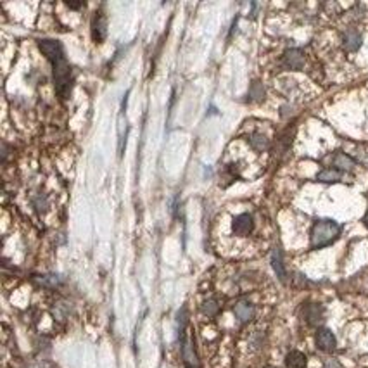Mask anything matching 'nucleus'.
Listing matches in <instances>:
<instances>
[{"instance_id": "obj_19", "label": "nucleus", "mask_w": 368, "mask_h": 368, "mask_svg": "<svg viewBox=\"0 0 368 368\" xmlns=\"http://www.w3.org/2000/svg\"><path fill=\"white\" fill-rule=\"evenodd\" d=\"M324 368H343V365H341V363L337 362V360L330 358V360H325Z\"/></svg>"}, {"instance_id": "obj_21", "label": "nucleus", "mask_w": 368, "mask_h": 368, "mask_svg": "<svg viewBox=\"0 0 368 368\" xmlns=\"http://www.w3.org/2000/svg\"><path fill=\"white\" fill-rule=\"evenodd\" d=\"M365 225H367V227H368V213H367V215H365Z\"/></svg>"}, {"instance_id": "obj_11", "label": "nucleus", "mask_w": 368, "mask_h": 368, "mask_svg": "<svg viewBox=\"0 0 368 368\" xmlns=\"http://www.w3.org/2000/svg\"><path fill=\"white\" fill-rule=\"evenodd\" d=\"M343 45L349 52L358 50L360 45H362V35H360V31H356V29H348L343 35Z\"/></svg>"}, {"instance_id": "obj_3", "label": "nucleus", "mask_w": 368, "mask_h": 368, "mask_svg": "<svg viewBox=\"0 0 368 368\" xmlns=\"http://www.w3.org/2000/svg\"><path fill=\"white\" fill-rule=\"evenodd\" d=\"M38 48L42 50V54L48 59V62L55 61V59L64 55V47L59 40L52 38H40L38 40Z\"/></svg>"}, {"instance_id": "obj_13", "label": "nucleus", "mask_w": 368, "mask_h": 368, "mask_svg": "<svg viewBox=\"0 0 368 368\" xmlns=\"http://www.w3.org/2000/svg\"><path fill=\"white\" fill-rule=\"evenodd\" d=\"M332 163H334V166H336V170H339V171H351L353 168L356 166L355 159H351V157L344 152H337L336 156H334Z\"/></svg>"}, {"instance_id": "obj_4", "label": "nucleus", "mask_w": 368, "mask_h": 368, "mask_svg": "<svg viewBox=\"0 0 368 368\" xmlns=\"http://www.w3.org/2000/svg\"><path fill=\"white\" fill-rule=\"evenodd\" d=\"M282 67L289 71H299L304 67V54L299 48H289L282 55Z\"/></svg>"}, {"instance_id": "obj_15", "label": "nucleus", "mask_w": 368, "mask_h": 368, "mask_svg": "<svg viewBox=\"0 0 368 368\" xmlns=\"http://www.w3.org/2000/svg\"><path fill=\"white\" fill-rule=\"evenodd\" d=\"M249 144H251V147H253L254 151L263 152V151H266V149H268L270 140L263 133H253L249 137Z\"/></svg>"}, {"instance_id": "obj_22", "label": "nucleus", "mask_w": 368, "mask_h": 368, "mask_svg": "<svg viewBox=\"0 0 368 368\" xmlns=\"http://www.w3.org/2000/svg\"><path fill=\"white\" fill-rule=\"evenodd\" d=\"M268 368H273V367H268Z\"/></svg>"}, {"instance_id": "obj_18", "label": "nucleus", "mask_w": 368, "mask_h": 368, "mask_svg": "<svg viewBox=\"0 0 368 368\" xmlns=\"http://www.w3.org/2000/svg\"><path fill=\"white\" fill-rule=\"evenodd\" d=\"M38 284L43 285V287H59L61 285L62 279L59 275H55V273H50V275H42L38 277Z\"/></svg>"}, {"instance_id": "obj_8", "label": "nucleus", "mask_w": 368, "mask_h": 368, "mask_svg": "<svg viewBox=\"0 0 368 368\" xmlns=\"http://www.w3.org/2000/svg\"><path fill=\"white\" fill-rule=\"evenodd\" d=\"M270 263H272V268H273V272H275V275L279 277V280L282 284H285V282H287V270H285L284 256H282V251L279 247H275V249L272 251Z\"/></svg>"}, {"instance_id": "obj_14", "label": "nucleus", "mask_w": 368, "mask_h": 368, "mask_svg": "<svg viewBox=\"0 0 368 368\" xmlns=\"http://www.w3.org/2000/svg\"><path fill=\"white\" fill-rule=\"evenodd\" d=\"M343 178V171L336 170V168H325L320 173L317 175L318 182H325V183H332V182H339Z\"/></svg>"}, {"instance_id": "obj_9", "label": "nucleus", "mask_w": 368, "mask_h": 368, "mask_svg": "<svg viewBox=\"0 0 368 368\" xmlns=\"http://www.w3.org/2000/svg\"><path fill=\"white\" fill-rule=\"evenodd\" d=\"M107 36V22L102 14L93 17L92 21V38L95 43H102Z\"/></svg>"}, {"instance_id": "obj_1", "label": "nucleus", "mask_w": 368, "mask_h": 368, "mask_svg": "<svg viewBox=\"0 0 368 368\" xmlns=\"http://www.w3.org/2000/svg\"><path fill=\"white\" fill-rule=\"evenodd\" d=\"M341 235V225L334 220H318L311 228L310 242L313 249H322L336 242Z\"/></svg>"}, {"instance_id": "obj_6", "label": "nucleus", "mask_w": 368, "mask_h": 368, "mask_svg": "<svg viewBox=\"0 0 368 368\" xmlns=\"http://www.w3.org/2000/svg\"><path fill=\"white\" fill-rule=\"evenodd\" d=\"M232 230H234L235 235H240V237H246L251 232L254 230V220L249 213H242V215L234 218V223H232Z\"/></svg>"}, {"instance_id": "obj_10", "label": "nucleus", "mask_w": 368, "mask_h": 368, "mask_svg": "<svg viewBox=\"0 0 368 368\" xmlns=\"http://www.w3.org/2000/svg\"><path fill=\"white\" fill-rule=\"evenodd\" d=\"M234 313L240 324H247V322H251L254 318V306L247 301H240L235 304Z\"/></svg>"}, {"instance_id": "obj_12", "label": "nucleus", "mask_w": 368, "mask_h": 368, "mask_svg": "<svg viewBox=\"0 0 368 368\" xmlns=\"http://www.w3.org/2000/svg\"><path fill=\"white\" fill-rule=\"evenodd\" d=\"M308 358L301 351H291L285 356V367L287 368H306Z\"/></svg>"}, {"instance_id": "obj_17", "label": "nucleus", "mask_w": 368, "mask_h": 368, "mask_svg": "<svg viewBox=\"0 0 368 368\" xmlns=\"http://www.w3.org/2000/svg\"><path fill=\"white\" fill-rule=\"evenodd\" d=\"M201 311L206 317H216L218 311H220V304H218L215 299H206V301L201 304Z\"/></svg>"}, {"instance_id": "obj_5", "label": "nucleus", "mask_w": 368, "mask_h": 368, "mask_svg": "<svg viewBox=\"0 0 368 368\" xmlns=\"http://www.w3.org/2000/svg\"><path fill=\"white\" fill-rule=\"evenodd\" d=\"M315 343H317V348L320 349V351H325V353H332L337 346L336 336L332 334V330L325 329V327H320V329L317 330V334H315Z\"/></svg>"}, {"instance_id": "obj_7", "label": "nucleus", "mask_w": 368, "mask_h": 368, "mask_svg": "<svg viewBox=\"0 0 368 368\" xmlns=\"http://www.w3.org/2000/svg\"><path fill=\"white\" fill-rule=\"evenodd\" d=\"M303 315H304L306 324L311 327H318L324 322V308L317 303H308L306 306L303 308Z\"/></svg>"}, {"instance_id": "obj_2", "label": "nucleus", "mask_w": 368, "mask_h": 368, "mask_svg": "<svg viewBox=\"0 0 368 368\" xmlns=\"http://www.w3.org/2000/svg\"><path fill=\"white\" fill-rule=\"evenodd\" d=\"M52 64V73H54V85L55 92L62 100L67 99L71 93V85H73V76H71V66L66 61V55L55 59L50 62Z\"/></svg>"}, {"instance_id": "obj_16", "label": "nucleus", "mask_w": 368, "mask_h": 368, "mask_svg": "<svg viewBox=\"0 0 368 368\" xmlns=\"http://www.w3.org/2000/svg\"><path fill=\"white\" fill-rule=\"evenodd\" d=\"M263 99H265V87H263L260 81H254L249 90V100L251 102H260Z\"/></svg>"}, {"instance_id": "obj_20", "label": "nucleus", "mask_w": 368, "mask_h": 368, "mask_svg": "<svg viewBox=\"0 0 368 368\" xmlns=\"http://www.w3.org/2000/svg\"><path fill=\"white\" fill-rule=\"evenodd\" d=\"M66 5H67V7H73V9H78V7H83L85 3H71V2H67Z\"/></svg>"}]
</instances>
